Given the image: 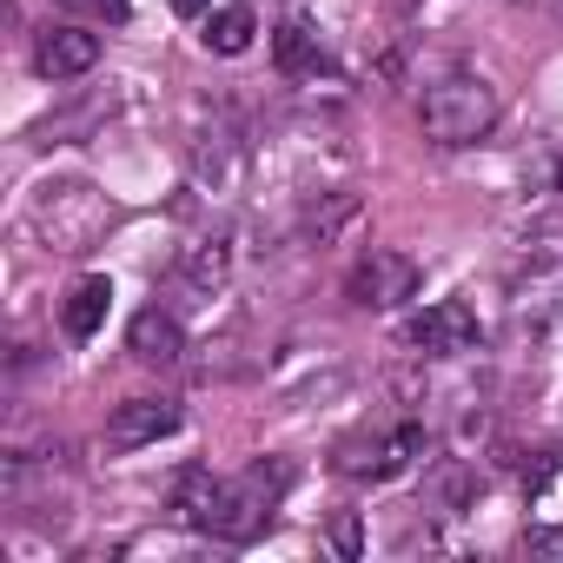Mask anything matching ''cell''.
<instances>
[{"instance_id": "6da1fadb", "label": "cell", "mask_w": 563, "mask_h": 563, "mask_svg": "<svg viewBox=\"0 0 563 563\" xmlns=\"http://www.w3.org/2000/svg\"><path fill=\"white\" fill-rule=\"evenodd\" d=\"M173 510L199 530V537H219V543H252L265 523H272V504L245 484V477H212L206 464H192L173 490Z\"/></svg>"}, {"instance_id": "7a4b0ae2", "label": "cell", "mask_w": 563, "mask_h": 563, "mask_svg": "<svg viewBox=\"0 0 563 563\" xmlns=\"http://www.w3.org/2000/svg\"><path fill=\"white\" fill-rule=\"evenodd\" d=\"M497 113H504V100L484 74H444L418 100V126L431 146H477V140H490Z\"/></svg>"}, {"instance_id": "3957f363", "label": "cell", "mask_w": 563, "mask_h": 563, "mask_svg": "<svg viewBox=\"0 0 563 563\" xmlns=\"http://www.w3.org/2000/svg\"><path fill=\"white\" fill-rule=\"evenodd\" d=\"M424 451V431L418 424H385V431H352L332 464L339 477H358V484H391L398 471H411V457Z\"/></svg>"}, {"instance_id": "277c9868", "label": "cell", "mask_w": 563, "mask_h": 563, "mask_svg": "<svg viewBox=\"0 0 563 563\" xmlns=\"http://www.w3.org/2000/svg\"><path fill=\"white\" fill-rule=\"evenodd\" d=\"M345 299H352L358 312H391V306L418 299V258L398 252V245H372V252L352 265V278H345Z\"/></svg>"}, {"instance_id": "5b68a950", "label": "cell", "mask_w": 563, "mask_h": 563, "mask_svg": "<svg viewBox=\"0 0 563 563\" xmlns=\"http://www.w3.org/2000/svg\"><path fill=\"white\" fill-rule=\"evenodd\" d=\"M34 225L54 252H87L93 232L107 225V206L87 192V186H54L47 199H34Z\"/></svg>"}, {"instance_id": "8992f818", "label": "cell", "mask_w": 563, "mask_h": 563, "mask_svg": "<svg viewBox=\"0 0 563 563\" xmlns=\"http://www.w3.org/2000/svg\"><path fill=\"white\" fill-rule=\"evenodd\" d=\"M173 431H179V405L173 398H126L107 418V451H146V444H159Z\"/></svg>"}, {"instance_id": "52a82bcc", "label": "cell", "mask_w": 563, "mask_h": 563, "mask_svg": "<svg viewBox=\"0 0 563 563\" xmlns=\"http://www.w3.org/2000/svg\"><path fill=\"white\" fill-rule=\"evenodd\" d=\"M411 345L431 352V358H464V352H477V319H471V306H464V299H438L424 319H411Z\"/></svg>"}, {"instance_id": "ba28073f", "label": "cell", "mask_w": 563, "mask_h": 563, "mask_svg": "<svg viewBox=\"0 0 563 563\" xmlns=\"http://www.w3.org/2000/svg\"><path fill=\"white\" fill-rule=\"evenodd\" d=\"M34 67H41L47 80H80V74L100 67V34H93V27H47V34L34 41Z\"/></svg>"}, {"instance_id": "9c48e42d", "label": "cell", "mask_w": 563, "mask_h": 563, "mask_svg": "<svg viewBox=\"0 0 563 563\" xmlns=\"http://www.w3.org/2000/svg\"><path fill=\"white\" fill-rule=\"evenodd\" d=\"M126 345H133V358H140V365H153V372H173V365L186 358V332H179V319H173V312H159V306L133 312Z\"/></svg>"}, {"instance_id": "30bf717a", "label": "cell", "mask_w": 563, "mask_h": 563, "mask_svg": "<svg viewBox=\"0 0 563 563\" xmlns=\"http://www.w3.org/2000/svg\"><path fill=\"white\" fill-rule=\"evenodd\" d=\"M239 159H245V140H239V120H232V113H219L212 126H199V133H192V173H199V179L232 186Z\"/></svg>"}, {"instance_id": "8fae6325", "label": "cell", "mask_w": 563, "mask_h": 563, "mask_svg": "<svg viewBox=\"0 0 563 563\" xmlns=\"http://www.w3.org/2000/svg\"><path fill=\"white\" fill-rule=\"evenodd\" d=\"M107 306H113V286L100 272H87L80 286L67 292V306H60V325H67V339H93L100 325H107Z\"/></svg>"}, {"instance_id": "7c38bea8", "label": "cell", "mask_w": 563, "mask_h": 563, "mask_svg": "<svg viewBox=\"0 0 563 563\" xmlns=\"http://www.w3.org/2000/svg\"><path fill=\"white\" fill-rule=\"evenodd\" d=\"M352 219H358V192H319V199L306 206V219H299V239H306V245H332Z\"/></svg>"}, {"instance_id": "4fadbf2b", "label": "cell", "mask_w": 563, "mask_h": 563, "mask_svg": "<svg viewBox=\"0 0 563 563\" xmlns=\"http://www.w3.org/2000/svg\"><path fill=\"white\" fill-rule=\"evenodd\" d=\"M252 34H258V14L245 8V0H232V8H219V14L206 21V47H212V54H225V60H232V54H245V47H252Z\"/></svg>"}, {"instance_id": "5bb4252c", "label": "cell", "mask_w": 563, "mask_h": 563, "mask_svg": "<svg viewBox=\"0 0 563 563\" xmlns=\"http://www.w3.org/2000/svg\"><path fill=\"white\" fill-rule=\"evenodd\" d=\"M225 272H232V245H225V239H206V245H192V252L179 258V278H186L192 292H219Z\"/></svg>"}, {"instance_id": "9a60e30c", "label": "cell", "mask_w": 563, "mask_h": 563, "mask_svg": "<svg viewBox=\"0 0 563 563\" xmlns=\"http://www.w3.org/2000/svg\"><path fill=\"white\" fill-rule=\"evenodd\" d=\"M278 67H286V74H319L325 54L306 41V27H278Z\"/></svg>"}, {"instance_id": "2e32d148", "label": "cell", "mask_w": 563, "mask_h": 563, "mask_svg": "<svg viewBox=\"0 0 563 563\" xmlns=\"http://www.w3.org/2000/svg\"><path fill=\"white\" fill-rule=\"evenodd\" d=\"M431 497H438L444 510H457V504L471 497V471H464V457H438V471H431Z\"/></svg>"}, {"instance_id": "e0dca14e", "label": "cell", "mask_w": 563, "mask_h": 563, "mask_svg": "<svg viewBox=\"0 0 563 563\" xmlns=\"http://www.w3.org/2000/svg\"><path fill=\"white\" fill-rule=\"evenodd\" d=\"M245 484H252L265 504H278V497L292 490V464H278V457H272V464H252V471H245Z\"/></svg>"}, {"instance_id": "ac0fdd59", "label": "cell", "mask_w": 563, "mask_h": 563, "mask_svg": "<svg viewBox=\"0 0 563 563\" xmlns=\"http://www.w3.org/2000/svg\"><path fill=\"white\" fill-rule=\"evenodd\" d=\"M60 8H80V14H107V21H126V0H60Z\"/></svg>"}, {"instance_id": "d6986e66", "label": "cell", "mask_w": 563, "mask_h": 563, "mask_svg": "<svg viewBox=\"0 0 563 563\" xmlns=\"http://www.w3.org/2000/svg\"><path fill=\"white\" fill-rule=\"evenodd\" d=\"M332 543H339L345 556H358V517H339V523H332Z\"/></svg>"}, {"instance_id": "ffe728a7", "label": "cell", "mask_w": 563, "mask_h": 563, "mask_svg": "<svg viewBox=\"0 0 563 563\" xmlns=\"http://www.w3.org/2000/svg\"><path fill=\"white\" fill-rule=\"evenodd\" d=\"M206 8H212V0H173V14H186V21H192V14H206Z\"/></svg>"}]
</instances>
